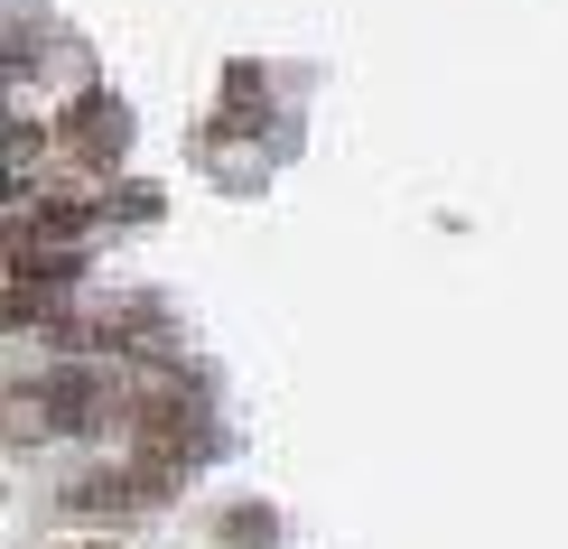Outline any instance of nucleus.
Wrapping results in <instances>:
<instances>
[{"label":"nucleus","mask_w":568,"mask_h":549,"mask_svg":"<svg viewBox=\"0 0 568 549\" xmlns=\"http://www.w3.org/2000/svg\"><path fill=\"white\" fill-rule=\"evenodd\" d=\"M131 428H140V447H150V466H159V475L196 466L205 447H215L205 410H196V400H178V392H140V400H131Z\"/></svg>","instance_id":"f257e3e1"},{"label":"nucleus","mask_w":568,"mask_h":549,"mask_svg":"<svg viewBox=\"0 0 568 549\" xmlns=\"http://www.w3.org/2000/svg\"><path fill=\"white\" fill-rule=\"evenodd\" d=\"M57 140L84 159V169H112V159H122V140H131V131H122V103H112V93H84V103L65 112Z\"/></svg>","instance_id":"f03ea898"},{"label":"nucleus","mask_w":568,"mask_h":549,"mask_svg":"<svg viewBox=\"0 0 568 549\" xmlns=\"http://www.w3.org/2000/svg\"><path fill=\"white\" fill-rule=\"evenodd\" d=\"M159 494H169V475H159V466H131V475H84L65 504H75V512H140V504H159Z\"/></svg>","instance_id":"7ed1b4c3"},{"label":"nucleus","mask_w":568,"mask_h":549,"mask_svg":"<svg viewBox=\"0 0 568 549\" xmlns=\"http://www.w3.org/2000/svg\"><path fill=\"white\" fill-rule=\"evenodd\" d=\"M29 400L47 410V428H93V419H103V382H93V373H57V382L29 392Z\"/></svg>","instance_id":"20e7f679"},{"label":"nucleus","mask_w":568,"mask_h":549,"mask_svg":"<svg viewBox=\"0 0 568 549\" xmlns=\"http://www.w3.org/2000/svg\"><path fill=\"white\" fill-rule=\"evenodd\" d=\"M224 540H233V549H271V540H280V521H271L262 504H243V512H224Z\"/></svg>","instance_id":"39448f33"},{"label":"nucleus","mask_w":568,"mask_h":549,"mask_svg":"<svg viewBox=\"0 0 568 549\" xmlns=\"http://www.w3.org/2000/svg\"><path fill=\"white\" fill-rule=\"evenodd\" d=\"M38 159H47L38 122H10V186H38Z\"/></svg>","instance_id":"423d86ee"},{"label":"nucleus","mask_w":568,"mask_h":549,"mask_svg":"<svg viewBox=\"0 0 568 549\" xmlns=\"http://www.w3.org/2000/svg\"><path fill=\"white\" fill-rule=\"evenodd\" d=\"M224 103H233V122H262V65H233V75H224Z\"/></svg>","instance_id":"0eeeda50"}]
</instances>
